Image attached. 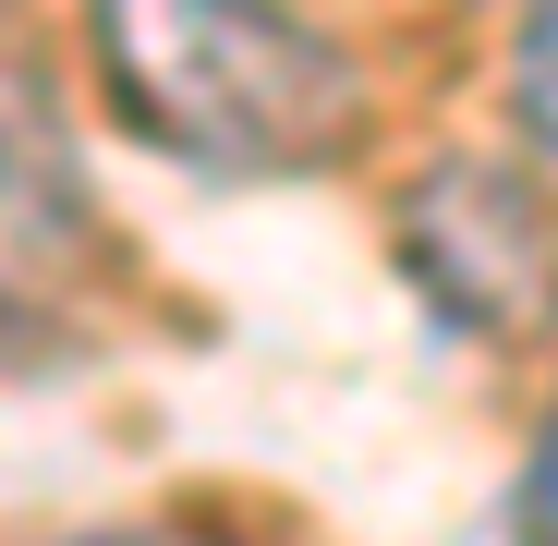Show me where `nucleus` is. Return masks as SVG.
Returning a JSON list of instances; mask_svg holds the SVG:
<instances>
[{"instance_id": "obj_1", "label": "nucleus", "mask_w": 558, "mask_h": 546, "mask_svg": "<svg viewBox=\"0 0 558 546\" xmlns=\"http://www.w3.org/2000/svg\"><path fill=\"white\" fill-rule=\"evenodd\" d=\"M98 73L158 146L207 170H316L352 146L364 110V73L328 25L243 13V0H195V13L122 0V13H98Z\"/></svg>"}, {"instance_id": "obj_2", "label": "nucleus", "mask_w": 558, "mask_h": 546, "mask_svg": "<svg viewBox=\"0 0 558 546\" xmlns=\"http://www.w3.org/2000/svg\"><path fill=\"white\" fill-rule=\"evenodd\" d=\"M401 267L449 328H534L558 304V219L486 158H437L401 195Z\"/></svg>"}, {"instance_id": "obj_3", "label": "nucleus", "mask_w": 558, "mask_h": 546, "mask_svg": "<svg viewBox=\"0 0 558 546\" xmlns=\"http://www.w3.org/2000/svg\"><path fill=\"white\" fill-rule=\"evenodd\" d=\"M85 255V182H73V134L49 110V85L0 61V292L49 280Z\"/></svg>"}, {"instance_id": "obj_4", "label": "nucleus", "mask_w": 558, "mask_h": 546, "mask_svg": "<svg viewBox=\"0 0 558 546\" xmlns=\"http://www.w3.org/2000/svg\"><path fill=\"white\" fill-rule=\"evenodd\" d=\"M510 110H522L534 170L558 182V13H534V25H522V49H510Z\"/></svg>"}, {"instance_id": "obj_5", "label": "nucleus", "mask_w": 558, "mask_h": 546, "mask_svg": "<svg viewBox=\"0 0 558 546\" xmlns=\"http://www.w3.org/2000/svg\"><path fill=\"white\" fill-rule=\"evenodd\" d=\"M510 534H522V546H558V401H546V425H534V449H522V486H510Z\"/></svg>"}, {"instance_id": "obj_6", "label": "nucleus", "mask_w": 558, "mask_h": 546, "mask_svg": "<svg viewBox=\"0 0 558 546\" xmlns=\"http://www.w3.org/2000/svg\"><path fill=\"white\" fill-rule=\"evenodd\" d=\"M73 546H255L231 522H110V534H73Z\"/></svg>"}]
</instances>
